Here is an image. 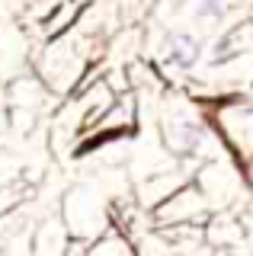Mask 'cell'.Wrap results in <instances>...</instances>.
Returning <instances> with one entry per match:
<instances>
[{
	"instance_id": "cell-1",
	"label": "cell",
	"mask_w": 253,
	"mask_h": 256,
	"mask_svg": "<svg viewBox=\"0 0 253 256\" xmlns=\"http://www.w3.org/2000/svg\"><path fill=\"white\" fill-rule=\"evenodd\" d=\"M199 16H202V20H208V16H212V20H218V16H221V0H202Z\"/></svg>"
},
{
	"instance_id": "cell-2",
	"label": "cell",
	"mask_w": 253,
	"mask_h": 256,
	"mask_svg": "<svg viewBox=\"0 0 253 256\" xmlns=\"http://www.w3.org/2000/svg\"><path fill=\"white\" fill-rule=\"evenodd\" d=\"M192 58H196V52H183V48H173V61H176L180 68H189V64H192Z\"/></svg>"
}]
</instances>
